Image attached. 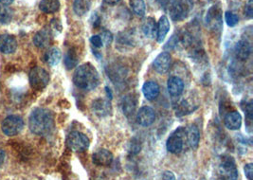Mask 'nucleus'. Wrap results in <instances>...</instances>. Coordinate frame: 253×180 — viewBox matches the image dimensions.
Wrapping results in <instances>:
<instances>
[{
	"mask_svg": "<svg viewBox=\"0 0 253 180\" xmlns=\"http://www.w3.org/2000/svg\"><path fill=\"white\" fill-rule=\"evenodd\" d=\"M51 32H53V31H58V32H61V30H62V26H61V23H60V21L58 20V19H52L51 20Z\"/></svg>",
	"mask_w": 253,
	"mask_h": 180,
	"instance_id": "nucleus-39",
	"label": "nucleus"
},
{
	"mask_svg": "<svg viewBox=\"0 0 253 180\" xmlns=\"http://www.w3.org/2000/svg\"><path fill=\"white\" fill-rule=\"evenodd\" d=\"M28 125L30 131L38 136H47L54 128L53 113L47 108H36L31 112Z\"/></svg>",
	"mask_w": 253,
	"mask_h": 180,
	"instance_id": "nucleus-1",
	"label": "nucleus"
},
{
	"mask_svg": "<svg viewBox=\"0 0 253 180\" xmlns=\"http://www.w3.org/2000/svg\"><path fill=\"white\" fill-rule=\"evenodd\" d=\"M226 127L229 130L235 131L241 128L242 125V116L238 111H230L224 118Z\"/></svg>",
	"mask_w": 253,
	"mask_h": 180,
	"instance_id": "nucleus-19",
	"label": "nucleus"
},
{
	"mask_svg": "<svg viewBox=\"0 0 253 180\" xmlns=\"http://www.w3.org/2000/svg\"><path fill=\"white\" fill-rule=\"evenodd\" d=\"M50 83V74L42 68H33L29 72V83L35 90H43Z\"/></svg>",
	"mask_w": 253,
	"mask_h": 180,
	"instance_id": "nucleus-5",
	"label": "nucleus"
},
{
	"mask_svg": "<svg viewBox=\"0 0 253 180\" xmlns=\"http://www.w3.org/2000/svg\"><path fill=\"white\" fill-rule=\"evenodd\" d=\"M17 49V41L13 35H0V51L4 54H12Z\"/></svg>",
	"mask_w": 253,
	"mask_h": 180,
	"instance_id": "nucleus-16",
	"label": "nucleus"
},
{
	"mask_svg": "<svg viewBox=\"0 0 253 180\" xmlns=\"http://www.w3.org/2000/svg\"><path fill=\"white\" fill-rule=\"evenodd\" d=\"M178 35L177 36L176 34H174L171 38H170V40H169L166 44H165V46H164V50H166V51H172V50H174L177 46V44H178Z\"/></svg>",
	"mask_w": 253,
	"mask_h": 180,
	"instance_id": "nucleus-35",
	"label": "nucleus"
},
{
	"mask_svg": "<svg viewBox=\"0 0 253 180\" xmlns=\"http://www.w3.org/2000/svg\"><path fill=\"white\" fill-rule=\"evenodd\" d=\"M185 137L188 145L192 149H197L200 140V133L196 125H190L185 129Z\"/></svg>",
	"mask_w": 253,
	"mask_h": 180,
	"instance_id": "nucleus-21",
	"label": "nucleus"
},
{
	"mask_svg": "<svg viewBox=\"0 0 253 180\" xmlns=\"http://www.w3.org/2000/svg\"><path fill=\"white\" fill-rule=\"evenodd\" d=\"M244 172L245 176L249 180H253V163H248L244 167Z\"/></svg>",
	"mask_w": 253,
	"mask_h": 180,
	"instance_id": "nucleus-37",
	"label": "nucleus"
},
{
	"mask_svg": "<svg viewBox=\"0 0 253 180\" xmlns=\"http://www.w3.org/2000/svg\"><path fill=\"white\" fill-rule=\"evenodd\" d=\"M112 153L107 149H99L92 154V162L101 167L109 166L113 162Z\"/></svg>",
	"mask_w": 253,
	"mask_h": 180,
	"instance_id": "nucleus-14",
	"label": "nucleus"
},
{
	"mask_svg": "<svg viewBox=\"0 0 253 180\" xmlns=\"http://www.w3.org/2000/svg\"><path fill=\"white\" fill-rule=\"evenodd\" d=\"M39 9L45 14H54L60 9L59 0H41Z\"/></svg>",
	"mask_w": 253,
	"mask_h": 180,
	"instance_id": "nucleus-25",
	"label": "nucleus"
},
{
	"mask_svg": "<svg viewBox=\"0 0 253 180\" xmlns=\"http://www.w3.org/2000/svg\"><path fill=\"white\" fill-rule=\"evenodd\" d=\"M136 121L139 125L143 127H148L153 125L155 121V113L150 106H143L138 111Z\"/></svg>",
	"mask_w": 253,
	"mask_h": 180,
	"instance_id": "nucleus-12",
	"label": "nucleus"
},
{
	"mask_svg": "<svg viewBox=\"0 0 253 180\" xmlns=\"http://www.w3.org/2000/svg\"><path fill=\"white\" fill-rule=\"evenodd\" d=\"M4 160H5V152L0 149V166L3 164Z\"/></svg>",
	"mask_w": 253,
	"mask_h": 180,
	"instance_id": "nucleus-42",
	"label": "nucleus"
},
{
	"mask_svg": "<svg viewBox=\"0 0 253 180\" xmlns=\"http://www.w3.org/2000/svg\"><path fill=\"white\" fill-rule=\"evenodd\" d=\"M130 6L133 13L138 17H143L146 13V6L144 0H130Z\"/></svg>",
	"mask_w": 253,
	"mask_h": 180,
	"instance_id": "nucleus-28",
	"label": "nucleus"
},
{
	"mask_svg": "<svg viewBox=\"0 0 253 180\" xmlns=\"http://www.w3.org/2000/svg\"><path fill=\"white\" fill-rule=\"evenodd\" d=\"M185 137V128H177L167 139L166 148L169 152L175 154H180L184 148V139Z\"/></svg>",
	"mask_w": 253,
	"mask_h": 180,
	"instance_id": "nucleus-7",
	"label": "nucleus"
},
{
	"mask_svg": "<svg viewBox=\"0 0 253 180\" xmlns=\"http://www.w3.org/2000/svg\"><path fill=\"white\" fill-rule=\"evenodd\" d=\"M142 93L148 101H154L158 97L160 93V87L158 83L153 81H149L143 84Z\"/></svg>",
	"mask_w": 253,
	"mask_h": 180,
	"instance_id": "nucleus-22",
	"label": "nucleus"
},
{
	"mask_svg": "<svg viewBox=\"0 0 253 180\" xmlns=\"http://www.w3.org/2000/svg\"><path fill=\"white\" fill-rule=\"evenodd\" d=\"M67 144L73 152H84L89 147L90 140L83 133L79 131H73L69 134L67 138Z\"/></svg>",
	"mask_w": 253,
	"mask_h": 180,
	"instance_id": "nucleus-4",
	"label": "nucleus"
},
{
	"mask_svg": "<svg viewBox=\"0 0 253 180\" xmlns=\"http://www.w3.org/2000/svg\"><path fill=\"white\" fill-rule=\"evenodd\" d=\"M24 127V121L21 117L12 115L7 117L1 125L2 131L6 136L14 137L18 135Z\"/></svg>",
	"mask_w": 253,
	"mask_h": 180,
	"instance_id": "nucleus-6",
	"label": "nucleus"
},
{
	"mask_svg": "<svg viewBox=\"0 0 253 180\" xmlns=\"http://www.w3.org/2000/svg\"><path fill=\"white\" fill-rule=\"evenodd\" d=\"M193 106L187 101L183 100L180 103H178V105L177 107V116H184V115H187V114H190V113L194 112L197 108H194Z\"/></svg>",
	"mask_w": 253,
	"mask_h": 180,
	"instance_id": "nucleus-31",
	"label": "nucleus"
},
{
	"mask_svg": "<svg viewBox=\"0 0 253 180\" xmlns=\"http://www.w3.org/2000/svg\"><path fill=\"white\" fill-rule=\"evenodd\" d=\"M141 142L137 139H132L131 142L129 143V148H128L129 154L132 155H135L141 152Z\"/></svg>",
	"mask_w": 253,
	"mask_h": 180,
	"instance_id": "nucleus-33",
	"label": "nucleus"
},
{
	"mask_svg": "<svg viewBox=\"0 0 253 180\" xmlns=\"http://www.w3.org/2000/svg\"><path fill=\"white\" fill-rule=\"evenodd\" d=\"M252 45L248 40H240L234 47V54L241 61H246L252 54Z\"/></svg>",
	"mask_w": 253,
	"mask_h": 180,
	"instance_id": "nucleus-17",
	"label": "nucleus"
},
{
	"mask_svg": "<svg viewBox=\"0 0 253 180\" xmlns=\"http://www.w3.org/2000/svg\"><path fill=\"white\" fill-rule=\"evenodd\" d=\"M13 19V11L4 5H0V24H9Z\"/></svg>",
	"mask_w": 253,
	"mask_h": 180,
	"instance_id": "nucleus-30",
	"label": "nucleus"
},
{
	"mask_svg": "<svg viewBox=\"0 0 253 180\" xmlns=\"http://www.w3.org/2000/svg\"><path fill=\"white\" fill-rule=\"evenodd\" d=\"M225 20L228 27H235L239 22L238 16L232 12H226Z\"/></svg>",
	"mask_w": 253,
	"mask_h": 180,
	"instance_id": "nucleus-32",
	"label": "nucleus"
},
{
	"mask_svg": "<svg viewBox=\"0 0 253 180\" xmlns=\"http://www.w3.org/2000/svg\"><path fill=\"white\" fill-rule=\"evenodd\" d=\"M90 43H91V45H92L94 48H97V49L101 48L102 45H103L101 39V37H100V35H93V36H91Z\"/></svg>",
	"mask_w": 253,
	"mask_h": 180,
	"instance_id": "nucleus-38",
	"label": "nucleus"
},
{
	"mask_svg": "<svg viewBox=\"0 0 253 180\" xmlns=\"http://www.w3.org/2000/svg\"><path fill=\"white\" fill-rule=\"evenodd\" d=\"M220 173L225 180H238V170L231 156H224L220 164Z\"/></svg>",
	"mask_w": 253,
	"mask_h": 180,
	"instance_id": "nucleus-9",
	"label": "nucleus"
},
{
	"mask_svg": "<svg viewBox=\"0 0 253 180\" xmlns=\"http://www.w3.org/2000/svg\"><path fill=\"white\" fill-rule=\"evenodd\" d=\"M91 109L93 113L100 118H104L112 112V105L109 99L98 98L92 102Z\"/></svg>",
	"mask_w": 253,
	"mask_h": 180,
	"instance_id": "nucleus-10",
	"label": "nucleus"
},
{
	"mask_svg": "<svg viewBox=\"0 0 253 180\" xmlns=\"http://www.w3.org/2000/svg\"><path fill=\"white\" fill-rule=\"evenodd\" d=\"M162 180H177L175 175L171 171H165L162 175Z\"/></svg>",
	"mask_w": 253,
	"mask_h": 180,
	"instance_id": "nucleus-40",
	"label": "nucleus"
},
{
	"mask_svg": "<svg viewBox=\"0 0 253 180\" xmlns=\"http://www.w3.org/2000/svg\"><path fill=\"white\" fill-rule=\"evenodd\" d=\"M171 28L170 22H169L168 17L166 15H162L159 18V21L156 24V40L158 43H162L165 40L169 30Z\"/></svg>",
	"mask_w": 253,
	"mask_h": 180,
	"instance_id": "nucleus-20",
	"label": "nucleus"
},
{
	"mask_svg": "<svg viewBox=\"0 0 253 180\" xmlns=\"http://www.w3.org/2000/svg\"><path fill=\"white\" fill-rule=\"evenodd\" d=\"M62 58L61 51L56 49V48H52L45 55V60L46 62L51 66V67H54L57 66Z\"/></svg>",
	"mask_w": 253,
	"mask_h": 180,
	"instance_id": "nucleus-27",
	"label": "nucleus"
},
{
	"mask_svg": "<svg viewBox=\"0 0 253 180\" xmlns=\"http://www.w3.org/2000/svg\"><path fill=\"white\" fill-rule=\"evenodd\" d=\"M172 57L167 51L160 52L153 62L154 70L159 74H165L171 68Z\"/></svg>",
	"mask_w": 253,
	"mask_h": 180,
	"instance_id": "nucleus-13",
	"label": "nucleus"
},
{
	"mask_svg": "<svg viewBox=\"0 0 253 180\" xmlns=\"http://www.w3.org/2000/svg\"><path fill=\"white\" fill-rule=\"evenodd\" d=\"M78 56H77V52L71 49L70 50L67 54L65 56V60H64V63H65V66L68 70H72L74 69L75 67H77L78 65Z\"/></svg>",
	"mask_w": 253,
	"mask_h": 180,
	"instance_id": "nucleus-29",
	"label": "nucleus"
},
{
	"mask_svg": "<svg viewBox=\"0 0 253 180\" xmlns=\"http://www.w3.org/2000/svg\"><path fill=\"white\" fill-rule=\"evenodd\" d=\"M168 92L173 97H178L183 93L184 82L178 76H172L167 82Z\"/></svg>",
	"mask_w": 253,
	"mask_h": 180,
	"instance_id": "nucleus-18",
	"label": "nucleus"
},
{
	"mask_svg": "<svg viewBox=\"0 0 253 180\" xmlns=\"http://www.w3.org/2000/svg\"><path fill=\"white\" fill-rule=\"evenodd\" d=\"M121 0H103V2L107 5H110V6H114V5H117Z\"/></svg>",
	"mask_w": 253,
	"mask_h": 180,
	"instance_id": "nucleus-41",
	"label": "nucleus"
},
{
	"mask_svg": "<svg viewBox=\"0 0 253 180\" xmlns=\"http://www.w3.org/2000/svg\"><path fill=\"white\" fill-rule=\"evenodd\" d=\"M245 15L248 17V18H253V0H249L247 3H246V6H245Z\"/></svg>",
	"mask_w": 253,
	"mask_h": 180,
	"instance_id": "nucleus-36",
	"label": "nucleus"
},
{
	"mask_svg": "<svg viewBox=\"0 0 253 180\" xmlns=\"http://www.w3.org/2000/svg\"><path fill=\"white\" fill-rule=\"evenodd\" d=\"M189 0H173L169 7L170 16L174 21H182L190 13Z\"/></svg>",
	"mask_w": 253,
	"mask_h": 180,
	"instance_id": "nucleus-3",
	"label": "nucleus"
},
{
	"mask_svg": "<svg viewBox=\"0 0 253 180\" xmlns=\"http://www.w3.org/2000/svg\"><path fill=\"white\" fill-rule=\"evenodd\" d=\"M91 2L90 0H74L73 11L78 16H84L90 10Z\"/></svg>",
	"mask_w": 253,
	"mask_h": 180,
	"instance_id": "nucleus-26",
	"label": "nucleus"
},
{
	"mask_svg": "<svg viewBox=\"0 0 253 180\" xmlns=\"http://www.w3.org/2000/svg\"><path fill=\"white\" fill-rule=\"evenodd\" d=\"M52 40V32L51 28H45L39 30L33 37L34 45L39 49L48 48Z\"/></svg>",
	"mask_w": 253,
	"mask_h": 180,
	"instance_id": "nucleus-15",
	"label": "nucleus"
},
{
	"mask_svg": "<svg viewBox=\"0 0 253 180\" xmlns=\"http://www.w3.org/2000/svg\"><path fill=\"white\" fill-rule=\"evenodd\" d=\"M222 14L218 6H212L206 16L207 26L213 30H220L222 28Z\"/></svg>",
	"mask_w": 253,
	"mask_h": 180,
	"instance_id": "nucleus-11",
	"label": "nucleus"
},
{
	"mask_svg": "<svg viewBox=\"0 0 253 180\" xmlns=\"http://www.w3.org/2000/svg\"><path fill=\"white\" fill-rule=\"evenodd\" d=\"M123 112L126 117H131L137 108V98L134 94H128L124 98L122 103Z\"/></svg>",
	"mask_w": 253,
	"mask_h": 180,
	"instance_id": "nucleus-23",
	"label": "nucleus"
},
{
	"mask_svg": "<svg viewBox=\"0 0 253 180\" xmlns=\"http://www.w3.org/2000/svg\"><path fill=\"white\" fill-rule=\"evenodd\" d=\"M137 46V36L134 31L127 30L119 33L116 40V48L122 51L126 52L133 50Z\"/></svg>",
	"mask_w": 253,
	"mask_h": 180,
	"instance_id": "nucleus-8",
	"label": "nucleus"
},
{
	"mask_svg": "<svg viewBox=\"0 0 253 180\" xmlns=\"http://www.w3.org/2000/svg\"><path fill=\"white\" fill-rule=\"evenodd\" d=\"M100 82L98 70L90 63L79 66L73 74V83L83 90H93L98 86Z\"/></svg>",
	"mask_w": 253,
	"mask_h": 180,
	"instance_id": "nucleus-2",
	"label": "nucleus"
},
{
	"mask_svg": "<svg viewBox=\"0 0 253 180\" xmlns=\"http://www.w3.org/2000/svg\"><path fill=\"white\" fill-rule=\"evenodd\" d=\"M142 33L144 36L153 39L156 35V22L153 17H147L141 27Z\"/></svg>",
	"mask_w": 253,
	"mask_h": 180,
	"instance_id": "nucleus-24",
	"label": "nucleus"
},
{
	"mask_svg": "<svg viewBox=\"0 0 253 180\" xmlns=\"http://www.w3.org/2000/svg\"><path fill=\"white\" fill-rule=\"evenodd\" d=\"M100 37L102 41V44H104L106 46H110L112 44L113 39H114L112 32L109 31V30H103L101 32V34L100 35Z\"/></svg>",
	"mask_w": 253,
	"mask_h": 180,
	"instance_id": "nucleus-34",
	"label": "nucleus"
},
{
	"mask_svg": "<svg viewBox=\"0 0 253 180\" xmlns=\"http://www.w3.org/2000/svg\"><path fill=\"white\" fill-rule=\"evenodd\" d=\"M14 2V0H0V4L4 5V6H8L10 4H12Z\"/></svg>",
	"mask_w": 253,
	"mask_h": 180,
	"instance_id": "nucleus-43",
	"label": "nucleus"
}]
</instances>
